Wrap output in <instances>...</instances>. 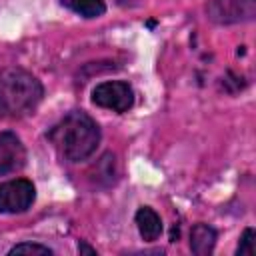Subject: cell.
Here are the masks:
<instances>
[{
  "label": "cell",
  "mask_w": 256,
  "mask_h": 256,
  "mask_svg": "<svg viewBox=\"0 0 256 256\" xmlns=\"http://www.w3.org/2000/svg\"><path fill=\"white\" fill-rule=\"evenodd\" d=\"M48 140L68 162H82L96 152L100 128L84 110H72L48 130Z\"/></svg>",
  "instance_id": "obj_1"
},
{
  "label": "cell",
  "mask_w": 256,
  "mask_h": 256,
  "mask_svg": "<svg viewBox=\"0 0 256 256\" xmlns=\"http://www.w3.org/2000/svg\"><path fill=\"white\" fill-rule=\"evenodd\" d=\"M44 96L40 80L24 68L0 70V116L24 118L32 114Z\"/></svg>",
  "instance_id": "obj_2"
},
{
  "label": "cell",
  "mask_w": 256,
  "mask_h": 256,
  "mask_svg": "<svg viewBox=\"0 0 256 256\" xmlns=\"http://www.w3.org/2000/svg\"><path fill=\"white\" fill-rule=\"evenodd\" d=\"M92 102L100 108L122 114L134 106V90L128 82H122V80L100 82L92 90Z\"/></svg>",
  "instance_id": "obj_3"
},
{
  "label": "cell",
  "mask_w": 256,
  "mask_h": 256,
  "mask_svg": "<svg viewBox=\"0 0 256 256\" xmlns=\"http://www.w3.org/2000/svg\"><path fill=\"white\" fill-rule=\"evenodd\" d=\"M36 198V188L26 178H14L0 184V214L26 212Z\"/></svg>",
  "instance_id": "obj_4"
},
{
  "label": "cell",
  "mask_w": 256,
  "mask_h": 256,
  "mask_svg": "<svg viewBox=\"0 0 256 256\" xmlns=\"http://www.w3.org/2000/svg\"><path fill=\"white\" fill-rule=\"evenodd\" d=\"M206 14L216 24H238L256 16V0H210Z\"/></svg>",
  "instance_id": "obj_5"
},
{
  "label": "cell",
  "mask_w": 256,
  "mask_h": 256,
  "mask_svg": "<svg viewBox=\"0 0 256 256\" xmlns=\"http://www.w3.org/2000/svg\"><path fill=\"white\" fill-rule=\"evenodd\" d=\"M24 164H26V148L22 140L10 130L0 132V176L14 174L22 170Z\"/></svg>",
  "instance_id": "obj_6"
},
{
  "label": "cell",
  "mask_w": 256,
  "mask_h": 256,
  "mask_svg": "<svg viewBox=\"0 0 256 256\" xmlns=\"http://www.w3.org/2000/svg\"><path fill=\"white\" fill-rule=\"evenodd\" d=\"M216 246V230L208 224H194L190 230V250L196 256H208Z\"/></svg>",
  "instance_id": "obj_7"
},
{
  "label": "cell",
  "mask_w": 256,
  "mask_h": 256,
  "mask_svg": "<svg viewBox=\"0 0 256 256\" xmlns=\"http://www.w3.org/2000/svg\"><path fill=\"white\" fill-rule=\"evenodd\" d=\"M134 220H136V226H138L140 236L146 242H154V240L160 238V234H162V220H160V216L150 206L138 208Z\"/></svg>",
  "instance_id": "obj_8"
},
{
  "label": "cell",
  "mask_w": 256,
  "mask_h": 256,
  "mask_svg": "<svg viewBox=\"0 0 256 256\" xmlns=\"http://www.w3.org/2000/svg\"><path fill=\"white\" fill-rule=\"evenodd\" d=\"M60 2L62 6H66L68 10H72L82 18H98L106 12L104 0H60Z\"/></svg>",
  "instance_id": "obj_9"
},
{
  "label": "cell",
  "mask_w": 256,
  "mask_h": 256,
  "mask_svg": "<svg viewBox=\"0 0 256 256\" xmlns=\"http://www.w3.org/2000/svg\"><path fill=\"white\" fill-rule=\"evenodd\" d=\"M236 254L238 256H254L256 254V232H254V228H246L242 232Z\"/></svg>",
  "instance_id": "obj_10"
},
{
  "label": "cell",
  "mask_w": 256,
  "mask_h": 256,
  "mask_svg": "<svg viewBox=\"0 0 256 256\" xmlns=\"http://www.w3.org/2000/svg\"><path fill=\"white\" fill-rule=\"evenodd\" d=\"M8 254H10V256H14V254H38V256H50V254H52V250H50L48 246H42V244L22 242V244L12 246Z\"/></svg>",
  "instance_id": "obj_11"
},
{
  "label": "cell",
  "mask_w": 256,
  "mask_h": 256,
  "mask_svg": "<svg viewBox=\"0 0 256 256\" xmlns=\"http://www.w3.org/2000/svg\"><path fill=\"white\" fill-rule=\"evenodd\" d=\"M78 252H80V254H96V250H94L92 246H88L86 242H82V240L78 242Z\"/></svg>",
  "instance_id": "obj_12"
}]
</instances>
